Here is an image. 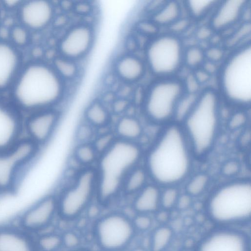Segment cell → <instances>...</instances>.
Here are the masks:
<instances>
[{"label": "cell", "instance_id": "44dd1931", "mask_svg": "<svg viewBox=\"0 0 251 251\" xmlns=\"http://www.w3.org/2000/svg\"><path fill=\"white\" fill-rule=\"evenodd\" d=\"M160 192L157 185L148 183L131 198V209L135 214L155 213L160 207Z\"/></svg>", "mask_w": 251, "mask_h": 251}, {"label": "cell", "instance_id": "d6986e66", "mask_svg": "<svg viewBox=\"0 0 251 251\" xmlns=\"http://www.w3.org/2000/svg\"><path fill=\"white\" fill-rule=\"evenodd\" d=\"M0 251H38L36 240L21 227L0 225Z\"/></svg>", "mask_w": 251, "mask_h": 251}, {"label": "cell", "instance_id": "1f68e13d", "mask_svg": "<svg viewBox=\"0 0 251 251\" xmlns=\"http://www.w3.org/2000/svg\"><path fill=\"white\" fill-rule=\"evenodd\" d=\"M209 177L205 173H199L192 177L186 185V193L192 197L201 195L209 183Z\"/></svg>", "mask_w": 251, "mask_h": 251}, {"label": "cell", "instance_id": "ac0fdd59", "mask_svg": "<svg viewBox=\"0 0 251 251\" xmlns=\"http://www.w3.org/2000/svg\"><path fill=\"white\" fill-rule=\"evenodd\" d=\"M93 39L92 29L87 25H79L71 29L61 40L59 49L68 59H75L85 54Z\"/></svg>", "mask_w": 251, "mask_h": 251}, {"label": "cell", "instance_id": "ee69618b", "mask_svg": "<svg viewBox=\"0 0 251 251\" xmlns=\"http://www.w3.org/2000/svg\"><path fill=\"white\" fill-rule=\"evenodd\" d=\"M206 56L212 61L217 62L223 56V50L217 48H213L207 50Z\"/></svg>", "mask_w": 251, "mask_h": 251}, {"label": "cell", "instance_id": "c3c4849f", "mask_svg": "<svg viewBox=\"0 0 251 251\" xmlns=\"http://www.w3.org/2000/svg\"><path fill=\"white\" fill-rule=\"evenodd\" d=\"M130 251H147V250L142 247H136L133 248Z\"/></svg>", "mask_w": 251, "mask_h": 251}, {"label": "cell", "instance_id": "ab89813d", "mask_svg": "<svg viewBox=\"0 0 251 251\" xmlns=\"http://www.w3.org/2000/svg\"><path fill=\"white\" fill-rule=\"evenodd\" d=\"M131 220L136 232L148 231L151 228L153 224L150 215L146 214H135Z\"/></svg>", "mask_w": 251, "mask_h": 251}, {"label": "cell", "instance_id": "603a6c76", "mask_svg": "<svg viewBox=\"0 0 251 251\" xmlns=\"http://www.w3.org/2000/svg\"><path fill=\"white\" fill-rule=\"evenodd\" d=\"M110 110L101 102H91L83 112L82 120L92 126L98 131L111 127L113 123Z\"/></svg>", "mask_w": 251, "mask_h": 251}, {"label": "cell", "instance_id": "277c9868", "mask_svg": "<svg viewBox=\"0 0 251 251\" xmlns=\"http://www.w3.org/2000/svg\"><path fill=\"white\" fill-rule=\"evenodd\" d=\"M220 103L216 93L207 90L199 95L182 127L194 155L207 154L214 146L220 126Z\"/></svg>", "mask_w": 251, "mask_h": 251}, {"label": "cell", "instance_id": "484cf974", "mask_svg": "<svg viewBox=\"0 0 251 251\" xmlns=\"http://www.w3.org/2000/svg\"><path fill=\"white\" fill-rule=\"evenodd\" d=\"M116 70L119 76L125 80L134 81L143 75L145 66L138 58L133 56H126L121 58L117 63Z\"/></svg>", "mask_w": 251, "mask_h": 251}, {"label": "cell", "instance_id": "52a82bcc", "mask_svg": "<svg viewBox=\"0 0 251 251\" xmlns=\"http://www.w3.org/2000/svg\"><path fill=\"white\" fill-rule=\"evenodd\" d=\"M220 85L224 96L233 104L247 106L251 100V49L246 45L227 60L222 69Z\"/></svg>", "mask_w": 251, "mask_h": 251}, {"label": "cell", "instance_id": "e575fe53", "mask_svg": "<svg viewBox=\"0 0 251 251\" xmlns=\"http://www.w3.org/2000/svg\"><path fill=\"white\" fill-rule=\"evenodd\" d=\"M164 188L160 192V206L162 209L170 211L176 207L180 194L176 186H167Z\"/></svg>", "mask_w": 251, "mask_h": 251}, {"label": "cell", "instance_id": "8992f818", "mask_svg": "<svg viewBox=\"0 0 251 251\" xmlns=\"http://www.w3.org/2000/svg\"><path fill=\"white\" fill-rule=\"evenodd\" d=\"M98 178L95 167L76 169L58 191L57 217L65 222H73L85 213L96 201Z\"/></svg>", "mask_w": 251, "mask_h": 251}, {"label": "cell", "instance_id": "cb8c5ba5", "mask_svg": "<svg viewBox=\"0 0 251 251\" xmlns=\"http://www.w3.org/2000/svg\"><path fill=\"white\" fill-rule=\"evenodd\" d=\"M149 178L143 164L136 166L127 173L122 182L121 197L131 198L148 183Z\"/></svg>", "mask_w": 251, "mask_h": 251}, {"label": "cell", "instance_id": "b9f144b4", "mask_svg": "<svg viewBox=\"0 0 251 251\" xmlns=\"http://www.w3.org/2000/svg\"><path fill=\"white\" fill-rule=\"evenodd\" d=\"M240 170L239 163L235 160H230L224 163L221 172L225 176L231 177L237 175Z\"/></svg>", "mask_w": 251, "mask_h": 251}, {"label": "cell", "instance_id": "9c48e42d", "mask_svg": "<svg viewBox=\"0 0 251 251\" xmlns=\"http://www.w3.org/2000/svg\"><path fill=\"white\" fill-rule=\"evenodd\" d=\"M136 233L131 218L120 210L101 214L92 227L93 240L101 251H124Z\"/></svg>", "mask_w": 251, "mask_h": 251}, {"label": "cell", "instance_id": "30bf717a", "mask_svg": "<svg viewBox=\"0 0 251 251\" xmlns=\"http://www.w3.org/2000/svg\"><path fill=\"white\" fill-rule=\"evenodd\" d=\"M185 89L182 82L173 78L166 77L154 82L143 102L145 117L157 124L173 118L176 105L185 93Z\"/></svg>", "mask_w": 251, "mask_h": 251}, {"label": "cell", "instance_id": "74e56055", "mask_svg": "<svg viewBox=\"0 0 251 251\" xmlns=\"http://www.w3.org/2000/svg\"><path fill=\"white\" fill-rule=\"evenodd\" d=\"M61 235L63 248L66 250H74L81 247L82 239L76 231L68 230Z\"/></svg>", "mask_w": 251, "mask_h": 251}, {"label": "cell", "instance_id": "bcb514c9", "mask_svg": "<svg viewBox=\"0 0 251 251\" xmlns=\"http://www.w3.org/2000/svg\"><path fill=\"white\" fill-rule=\"evenodd\" d=\"M23 1L18 0H3L2 1V5L5 7L9 9L18 8L22 4Z\"/></svg>", "mask_w": 251, "mask_h": 251}, {"label": "cell", "instance_id": "7bdbcfd3", "mask_svg": "<svg viewBox=\"0 0 251 251\" xmlns=\"http://www.w3.org/2000/svg\"><path fill=\"white\" fill-rule=\"evenodd\" d=\"M192 198L186 193L183 194H180L177 199L176 207L181 211L189 209L192 204Z\"/></svg>", "mask_w": 251, "mask_h": 251}, {"label": "cell", "instance_id": "4316f807", "mask_svg": "<svg viewBox=\"0 0 251 251\" xmlns=\"http://www.w3.org/2000/svg\"><path fill=\"white\" fill-rule=\"evenodd\" d=\"M174 237L173 229L166 225H160L152 232L150 239V251H165Z\"/></svg>", "mask_w": 251, "mask_h": 251}, {"label": "cell", "instance_id": "8d00e7d4", "mask_svg": "<svg viewBox=\"0 0 251 251\" xmlns=\"http://www.w3.org/2000/svg\"><path fill=\"white\" fill-rule=\"evenodd\" d=\"M215 2L213 0H189L187 2V7L193 16L199 18L209 11L215 5Z\"/></svg>", "mask_w": 251, "mask_h": 251}, {"label": "cell", "instance_id": "4dcf8cb0", "mask_svg": "<svg viewBox=\"0 0 251 251\" xmlns=\"http://www.w3.org/2000/svg\"><path fill=\"white\" fill-rule=\"evenodd\" d=\"M98 132L96 129L82 119L75 130V144L92 143Z\"/></svg>", "mask_w": 251, "mask_h": 251}, {"label": "cell", "instance_id": "836d02e7", "mask_svg": "<svg viewBox=\"0 0 251 251\" xmlns=\"http://www.w3.org/2000/svg\"><path fill=\"white\" fill-rule=\"evenodd\" d=\"M116 140L111 127L99 131L92 144L100 155L107 150Z\"/></svg>", "mask_w": 251, "mask_h": 251}, {"label": "cell", "instance_id": "ba28073f", "mask_svg": "<svg viewBox=\"0 0 251 251\" xmlns=\"http://www.w3.org/2000/svg\"><path fill=\"white\" fill-rule=\"evenodd\" d=\"M41 151L25 137L11 147L0 151V195L17 191Z\"/></svg>", "mask_w": 251, "mask_h": 251}, {"label": "cell", "instance_id": "d4e9b609", "mask_svg": "<svg viewBox=\"0 0 251 251\" xmlns=\"http://www.w3.org/2000/svg\"><path fill=\"white\" fill-rule=\"evenodd\" d=\"M100 154L92 143L75 144L71 158L76 165L75 169L95 167Z\"/></svg>", "mask_w": 251, "mask_h": 251}, {"label": "cell", "instance_id": "8fae6325", "mask_svg": "<svg viewBox=\"0 0 251 251\" xmlns=\"http://www.w3.org/2000/svg\"><path fill=\"white\" fill-rule=\"evenodd\" d=\"M180 40L171 34L160 35L149 44L146 52L148 65L156 75L168 77L176 73L183 61Z\"/></svg>", "mask_w": 251, "mask_h": 251}, {"label": "cell", "instance_id": "f1b7e54d", "mask_svg": "<svg viewBox=\"0 0 251 251\" xmlns=\"http://www.w3.org/2000/svg\"><path fill=\"white\" fill-rule=\"evenodd\" d=\"M199 94L197 93H185L178 101L173 119L182 123L194 106Z\"/></svg>", "mask_w": 251, "mask_h": 251}, {"label": "cell", "instance_id": "7402d4cb", "mask_svg": "<svg viewBox=\"0 0 251 251\" xmlns=\"http://www.w3.org/2000/svg\"><path fill=\"white\" fill-rule=\"evenodd\" d=\"M246 1L230 0L219 4L212 18V26L216 29L226 28L236 22L244 11Z\"/></svg>", "mask_w": 251, "mask_h": 251}, {"label": "cell", "instance_id": "7c38bea8", "mask_svg": "<svg viewBox=\"0 0 251 251\" xmlns=\"http://www.w3.org/2000/svg\"><path fill=\"white\" fill-rule=\"evenodd\" d=\"M56 107L37 111L24 116L23 135L41 149L53 137L61 119Z\"/></svg>", "mask_w": 251, "mask_h": 251}, {"label": "cell", "instance_id": "f35d334b", "mask_svg": "<svg viewBox=\"0 0 251 251\" xmlns=\"http://www.w3.org/2000/svg\"><path fill=\"white\" fill-rule=\"evenodd\" d=\"M204 56V53L200 48L192 47L184 52L183 60L188 66L195 67L202 62Z\"/></svg>", "mask_w": 251, "mask_h": 251}, {"label": "cell", "instance_id": "4fadbf2b", "mask_svg": "<svg viewBox=\"0 0 251 251\" xmlns=\"http://www.w3.org/2000/svg\"><path fill=\"white\" fill-rule=\"evenodd\" d=\"M55 193L47 194L24 210L18 218V226L29 233L40 232L51 224L57 217Z\"/></svg>", "mask_w": 251, "mask_h": 251}, {"label": "cell", "instance_id": "d590c367", "mask_svg": "<svg viewBox=\"0 0 251 251\" xmlns=\"http://www.w3.org/2000/svg\"><path fill=\"white\" fill-rule=\"evenodd\" d=\"M54 70L57 74L66 78L74 77L77 73L75 64L68 58L57 59L54 63Z\"/></svg>", "mask_w": 251, "mask_h": 251}, {"label": "cell", "instance_id": "9a60e30c", "mask_svg": "<svg viewBox=\"0 0 251 251\" xmlns=\"http://www.w3.org/2000/svg\"><path fill=\"white\" fill-rule=\"evenodd\" d=\"M24 116L10 100L0 97V151L8 149L23 135Z\"/></svg>", "mask_w": 251, "mask_h": 251}, {"label": "cell", "instance_id": "3957f363", "mask_svg": "<svg viewBox=\"0 0 251 251\" xmlns=\"http://www.w3.org/2000/svg\"><path fill=\"white\" fill-rule=\"evenodd\" d=\"M144 152L140 143L117 139L100 155L95 166L98 178L96 201L103 207L121 197L122 182L127 173L141 164Z\"/></svg>", "mask_w": 251, "mask_h": 251}, {"label": "cell", "instance_id": "60d3db41", "mask_svg": "<svg viewBox=\"0 0 251 251\" xmlns=\"http://www.w3.org/2000/svg\"><path fill=\"white\" fill-rule=\"evenodd\" d=\"M247 119V115L244 112H236L229 119L228 127L232 130L238 129L246 124Z\"/></svg>", "mask_w": 251, "mask_h": 251}, {"label": "cell", "instance_id": "ffe728a7", "mask_svg": "<svg viewBox=\"0 0 251 251\" xmlns=\"http://www.w3.org/2000/svg\"><path fill=\"white\" fill-rule=\"evenodd\" d=\"M111 129L117 139L139 143L144 134V126L137 116L126 114L113 121Z\"/></svg>", "mask_w": 251, "mask_h": 251}, {"label": "cell", "instance_id": "7a4b0ae2", "mask_svg": "<svg viewBox=\"0 0 251 251\" xmlns=\"http://www.w3.org/2000/svg\"><path fill=\"white\" fill-rule=\"evenodd\" d=\"M10 89L11 102L25 116L56 107L63 87L54 68L42 62L32 61L23 66Z\"/></svg>", "mask_w": 251, "mask_h": 251}, {"label": "cell", "instance_id": "6da1fadb", "mask_svg": "<svg viewBox=\"0 0 251 251\" xmlns=\"http://www.w3.org/2000/svg\"><path fill=\"white\" fill-rule=\"evenodd\" d=\"M194 155L182 128L170 125L144 154L143 165L153 183L176 186L190 173Z\"/></svg>", "mask_w": 251, "mask_h": 251}, {"label": "cell", "instance_id": "f6af8a7d", "mask_svg": "<svg viewBox=\"0 0 251 251\" xmlns=\"http://www.w3.org/2000/svg\"><path fill=\"white\" fill-rule=\"evenodd\" d=\"M169 211L162 209L161 210H159L155 213L156 220L161 225H166L165 224L169 221L170 219Z\"/></svg>", "mask_w": 251, "mask_h": 251}, {"label": "cell", "instance_id": "e0dca14e", "mask_svg": "<svg viewBox=\"0 0 251 251\" xmlns=\"http://www.w3.org/2000/svg\"><path fill=\"white\" fill-rule=\"evenodd\" d=\"M23 66L19 49L0 39V92L11 89Z\"/></svg>", "mask_w": 251, "mask_h": 251}, {"label": "cell", "instance_id": "f546056e", "mask_svg": "<svg viewBox=\"0 0 251 251\" xmlns=\"http://www.w3.org/2000/svg\"><path fill=\"white\" fill-rule=\"evenodd\" d=\"M35 240L38 251H59L63 248L61 235L57 233H46Z\"/></svg>", "mask_w": 251, "mask_h": 251}, {"label": "cell", "instance_id": "2e32d148", "mask_svg": "<svg viewBox=\"0 0 251 251\" xmlns=\"http://www.w3.org/2000/svg\"><path fill=\"white\" fill-rule=\"evenodd\" d=\"M54 15V9L49 1L41 0L23 1L18 8L21 25L29 30H40L47 27Z\"/></svg>", "mask_w": 251, "mask_h": 251}, {"label": "cell", "instance_id": "83f0119b", "mask_svg": "<svg viewBox=\"0 0 251 251\" xmlns=\"http://www.w3.org/2000/svg\"><path fill=\"white\" fill-rule=\"evenodd\" d=\"M181 14L180 4L176 1L164 2L154 15L155 22L161 25L174 24L179 19Z\"/></svg>", "mask_w": 251, "mask_h": 251}, {"label": "cell", "instance_id": "5bb4252c", "mask_svg": "<svg viewBox=\"0 0 251 251\" xmlns=\"http://www.w3.org/2000/svg\"><path fill=\"white\" fill-rule=\"evenodd\" d=\"M195 251H250V238L238 229L221 227L205 235Z\"/></svg>", "mask_w": 251, "mask_h": 251}, {"label": "cell", "instance_id": "5b68a950", "mask_svg": "<svg viewBox=\"0 0 251 251\" xmlns=\"http://www.w3.org/2000/svg\"><path fill=\"white\" fill-rule=\"evenodd\" d=\"M207 216L222 227L247 224L251 216V183L247 179L225 183L211 195L206 204Z\"/></svg>", "mask_w": 251, "mask_h": 251}, {"label": "cell", "instance_id": "7dc6e473", "mask_svg": "<svg viewBox=\"0 0 251 251\" xmlns=\"http://www.w3.org/2000/svg\"><path fill=\"white\" fill-rule=\"evenodd\" d=\"M92 251L88 248L81 247L78 249L74 250H70V251Z\"/></svg>", "mask_w": 251, "mask_h": 251}, {"label": "cell", "instance_id": "d6a6232c", "mask_svg": "<svg viewBox=\"0 0 251 251\" xmlns=\"http://www.w3.org/2000/svg\"><path fill=\"white\" fill-rule=\"evenodd\" d=\"M10 42L19 49L26 46L30 41L29 30L22 25L12 26L9 31Z\"/></svg>", "mask_w": 251, "mask_h": 251}]
</instances>
